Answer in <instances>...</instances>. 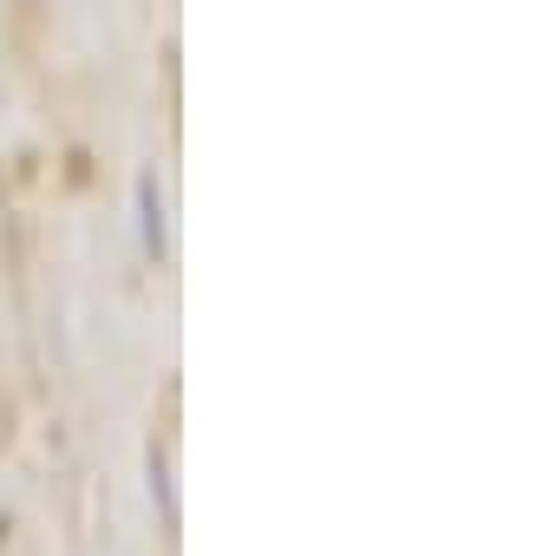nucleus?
I'll use <instances>...</instances> for the list:
<instances>
[{
  "mask_svg": "<svg viewBox=\"0 0 536 556\" xmlns=\"http://www.w3.org/2000/svg\"><path fill=\"white\" fill-rule=\"evenodd\" d=\"M131 203H138V242H144V255H164L170 249V210H164V184L151 170H138Z\"/></svg>",
  "mask_w": 536,
  "mask_h": 556,
  "instance_id": "1",
  "label": "nucleus"
},
{
  "mask_svg": "<svg viewBox=\"0 0 536 556\" xmlns=\"http://www.w3.org/2000/svg\"><path fill=\"white\" fill-rule=\"evenodd\" d=\"M144 491H151V504H157V517H164V523H177V484H170V445H157V439H151V452H144Z\"/></svg>",
  "mask_w": 536,
  "mask_h": 556,
  "instance_id": "2",
  "label": "nucleus"
}]
</instances>
